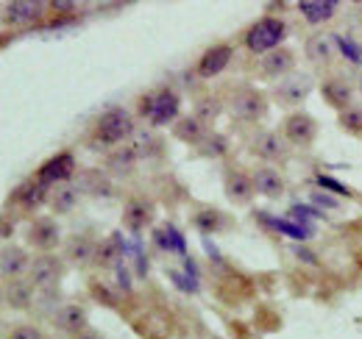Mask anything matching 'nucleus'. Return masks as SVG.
<instances>
[{
	"label": "nucleus",
	"instance_id": "nucleus-1",
	"mask_svg": "<svg viewBox=\"0 0 362 339\" xmlns=\"http://www.w3.org/2000/svg\"><path fill=\"white\" fill-rule=\"evenodd\" d=\"M129 133H134V120L126 109H109L100 114L98 126H95V145H103V148H112V145H120Z\"/></svg>",
	"mask_w": 362,
	"mask_h": 339
},
{
	"label": "nucleus",
	"instance_id": "nucleus-2",
	"mask_svg": "<svg viewBox=\"0 0 362 339\" xmlns=\"http://www.w3.org/2000/svg\"><path fill=\"white\" fill-rule=\"evenodd\" d=\"M284 34H287V25H284V20H279V17H265V20H259L248 34H245V47L251 50V53H257V56H268L273 50H279V44L284 42Z\"/></svg>",
	"mask_w": 362,
	"mask_h": 339
},
{
	"label": "nucleus",
	"instance_id": "nucleus-3",
	"mask_svg": "<svg viewBox=\"0 0 362 339\" xmlns=\"http://www.w3.org/2000/svg\"><path fill=\"white\" fill-rule=\"evenodd\" d=\"M268 103H265V95L257 92V89H240L234 97H231V114L243 123H257L262 114H265Z\"/></svg>",
	"mask_w": 362,
	"mask_h": 339
},
{
	"label": "nucleus",
	"instance_id": "nucleus-4",
	"mask_svg": "<svg viewBox=\"0 0 362 339\" xmlns=\"http://www.w3.org/2000/svg\"><path fill=\"white\" fill-rule=\"evenodd\" d=\"M313 92V78L304 73H290L287 78H281V84L276 86V100L279 106H298L307 100V95Z\"/></svg>",
	"mask_w": 362,
	"mask_h": 339
},
{
	"label": "nucleus",
	"instance_id": "nucleus-5",
	"mask_svg": "<svg viewBox=\"0 0 362 339\" xmlns=\"http://www.w3.org/2000/svg\"><path fill=\"white\" fill-rule=\"evenodd\" d=\"M281 131H284V136H287L293 145H298V148L313 145L317 136L315 120H313L307 112H296V114H290V117L281 123Z\"/></svg>",
	"mask_w": 362,
	"mask_h": 339
},
{
	"label": "nucleus",
	"instance_id": "nucleus-6",
	"mask_svg": "<svg viewBox=\"0 0 362 339\" xmlns=\"http://www.w3.org/2000/svg\"><path fill=\"white\" fill-rule=\"evenodd\" d=\"M215 295L221 297L226 306H240V303H245L248 297L254 295V284H251V278H245V275H234V273H228L226 278L218 281Z\"/></svg>",
	"mask_w": 362,
	"mask_h": 339
},
{
	"label": "nucleus",
	"instance_id": "nucleus-7",
	"mask_svg": "<svg viewBox=\"0 0 362 339\" xmlns=\"http://www.w3.org/2000/svg\"><path fill=\"white\" fill-rule=\"evenodd\" d=\"M179 117V95L173 89H159L151 95V126H168Z\"/></svg>",
	"mask_w": 362,
	"mask_h": 339
},
{
	"label": "nucleus",
	"instance_id": "nucleus-8",
	"mask_svg": "<svg viewBox=\"0 0 362 339\" xmlns=\"http://www.w3.org/2000/svg\"><path fill=\"white\" fill-rule=\"evenodd\" d=\"M73 172H76V159H73V153H59V156H53V159H47L45 165L40 167V175H37V181L40 184H59V181H67V178H73Z\"/></svg>",
	"mask_w": 362,
	"mask_h": 339
},
{
	"label": "nucleus",
	"instance_id": "nucleus-9",
	"mask_svg": "<svg viewBox=\"0 0 362 339\" xmlns=\"http://www.w3.org/2000/svg\"><path fill=\"white\" fill-rule=\"evenodd\" d=\"M62 278V264L56 256H37L31 261V284L34 290H47V287H56Z\"/></svg>",
	"mask_w": 362,
	"mask_h": 339
},
{
	"label": "nucleus",
	"instance_id": "nucleus-10",
	"mask_svg": "<svg viewBox=\"0 0 362 339\" xmlns=\"http://www.w3.org/2000/svg\"><path fill=\"white\" fill-rule=\"evenodd\" d=\"M59 239H62V231H59L56 220H50V217L34 220L31 228H28V242H31L37 251H53V248L59 245Z\"/></svg>",
	"mask_w": 362,
	"mask_h": 339
},
{
	"label": "nucleus",
	"instance_id": "nucleus-11",
	"mask_svg": "<svg viewBox=\"0 0 362 339\" xmlns=\"http://www.w3.org/2000/svg\"><path fill=\"white\" fill-rule=\"evenodd\" d=\"M231 56H234V50H231L228 44H215V47H209V50L198 59V76H201V78H215V76H221L228 67Z\"/></svg>",
	"mask_w": 362,
	"mask_h": 339
},
{
	"label": "nucleus",
	"instance_id": "nucleus-12",
	"mask_svg": "<svg viewBox=\"0 0 362 339\" xmlns=\"http://www.w3.org/2000/svg\"><path fill=\"white\" fill-rule=\"evenodd\" d=\"M53 326L62 331V334H84L87 331V311L76 303H67L62 306L56 314H53Z\"/></svg>",
	"mask_w": 362,
	"mask_h": 339
},
{
	"label": "nucleus",
	"instance_id": "nucleus-13",
	"mask_svg": "<svg viewBox=\"0 0 362 339\" xmlns=\"http://www.w3.org/2000/svg\"><path fill=\"white\" fill-rule=\"evenodd\" d=\"M293 64H296L293 53L284 50V47H279V50H273V53L259 59V67H257V70H259L265 78H287L290 70H293Z\"/></svg>",
	"mask_w": 362,
	"mask_h": 339
},
{
	"label": "nucleus",
	"instance_id": "nucleus-14",
	"mask_svg": "<svg viewBox=\"0 0 362 339\" xmlns=\"http://www.w3.org/2000/svg\"><path fill=\"white\" fill-rule=\"evenodd\" d=\"M226 195L231 203H251L254 195H257V186H254V178L240 172V170H231L226 175Z\"/></svg>",
	"mask_w": 362,
	"mask_h": 339
},
{
	"label": "nucleus",
	"instance_id": "nucleus-15",
	"mask_svg": "<svg viewBox=\"0 0 362 339\" xmlns=\"http://www.w3.org/2000/svg\"><path fill=\"white\" fill-rule=\"evenodd\" d=\"M320 95H323V100L332 106V109H340V112H349L351 106V86H349V81H343V78H326L323 84H320Z\"/></svg>",
	"mask_w": 362,
	"mask_h": 339
},
{
	"label": "nucleus",
	"instance_id": "nucleus-16",
	"mask_svg": "<svg viewBox=\"0 0 362 339\" xmlns=\"http://www.w3.org/2000/svg\"><path fill=\"white\" fill-rule=\"evenodd\" d=\"M153 220V206L148 201H129L123 209V225L132 234H142Z\"/></svg>",
	"mask_w": 362,
	"mask_h": 339
},
{
	"label": "nucleus",
	"instance_id": "nucleus-17",
	"mask_svg": "<svg viewBox=\"0 0 362 339\" xmlns=\"http://www.w3.org/2000/svg\"><path fill=\"white\" fill-rule=\"evenodd\" d=\"M251 153H254V156H259V159H265V162H279V159H284L287 148H284V139H281L279 133L265 131V133H259V136L254 139Z\"/></svg>",
	"mask_w": 362,
	"mask_h": 339
},
{
	"label": "nucleus",
	"instance_id": "nucleus-18",
	"mask_svg": "<svg viewBox=\"0 0 362 339\" xmlns=\"http://www.w3.org/2000/svg\"><path fill=\"white\" fill-rule=\"evenodd\" d=\"M251 178H254V186H257L259 195H265V198H279V195H284V178L273 167L254 170Z\"/></svg>",
	"mask_w": 362,
	"mask_h": 339
},
{
	"label": "nucleus",
	"instance_id": "nucleus-19",
	"mask_svg": "<svg viewBox=\"0 0 362 339\" xmlns=\"http://www.w3.org/2000/svg\"><path fill=\"white\" fill-rule=\"evenodd\" d=\"M334 34L332 37H326V34H315V37H310L307 44H304V50H307V59L313 61V64H329L332 59H334Z\"/></svg>",
	"mask_w": 362,
	"mask_h": 339
},
{
	"label": "nucleus",
	"instance_id": "nucleus-20",
	"mask_svg": "<svg viewBox=\"0 0 362 339\" xmlns=\"http://www.w3.org/2000/svg\"><path fill=\"white\" fill-rule=\"evenodd\" d=\"M3 300L11 309H28L34 300V284L31 281H6L3 287Z\"/></svg>",
	"mask_w": 362,
	"mask_h": 339
},
{
	"label": "nucleus",
	"instance_id": "nucleus-21",
	"mask_svg": "<svg viewBox=\"0 0 362 339\" xmlns=\"http://www.w3.org/2000/svg\"><path fill=\"white\" fill-rule=\"evenodd\" d=\"M11 201H20L23 209L34 212V209H40V206L47 201V186L45 184H40V181H34V184H23V186L14 189Z\"/></svg>",
	"mask_w": 362,
	"mask_h": 339
},
{
	"label": "nucleus",
	"instance_id": "nucleus-22",
	"mask_svg": "<svg viewBox=\"0 0 362 339\" xmlns=\"http://www.w3.org/2000/svg\"><path fill=\"white\" fill-rule=\"evenodd\" d=\"M25 270H31V258L23 248H6L3 251V278H20Z\"/></svg>",
	"mask_w": 362,
	"mask_h": 339
},
{
	"label": "nucleus",
	"instance_id": "nucleus-23",
	"mask_svg": "<svg viewBox=\"0 0 362 339\" xmlns=\"http://www.w3.org/2000/svg\"><path fill=\"white\" fill-rule=\"evenodd\" d=\"M45 11L42 3H31V0H14V3H6V20H14V23H28V20H40Z\"/></svg>",
	"mask_w": 362,
	"mask_h": 339
},
{
	"label": "nucleus",
	"instance_id": "nucleus-24",
	"mask_svg": "<svg viewBox=\"0 0 362 339\" xmlns=\"http://www.w3.org/2000/svg\"><path fill=\"white\" fill-rule=\"evenodd\" d=\"M176 139H181L184 145H201L204 136H206V126L198 120V117H181L176 128H173Z\"/></svg>",
	"mask_w": 362,
	"mask_h": 339
},
{
	"label": "nucleus",
	"instance_id": "nucleus-25",
	"mask_svg": "<svg viewBox=\"0 0 362 339\" xmlns=\"http://www.w3.org/2000/svg\"><path fill=\"white\" fill-rule=\"evenodd\" d=\"M257 220H259V222H265L268 228H276V231H281V234H287V237L298 239V242H304V239H310V237H313V231H310V228H304V225H298V222L276 220V217H271L268 212H257Z\"/></svg>",
	"mask_w": 362,
	"mask_h": 339
},
{
	"label": "nucleus",
	"instance_id": "nucleus-26",
	"mask_svg": "<svg viewBox=\"0 0 362 339\" xmlns=\"http://www.w3.org/2000/svg\"><path fill=\"white\" fill-rule=\"evenodd\" d=\"M98 242L87 237V234H81V237H76L73 242H70V248H67V256L76 261V264H90L92 258H98Z\"/></svg>",
	"mask_w": 362,
	"mask_h": 339
},
{
	"label": "nucleus",
	"instance_id": "nucleus-27",
	"mask_svg": "<svg viewBox=\"0 0 362 339\" xmlns=\"http://www.w3.org/2000/svg\"><path fill=\"white\" fill-rule=\"evenodd\" d=\"M334 8H337V3L334 0H304V3H298V11L307 17V23H323V20H329V17H334Z\"/></svg>",
	"mask_w": 362,
	"mask_h": 339
},
{
	"label": "nucleus",
	"instance_id": "nucleus-28",
	"mask_svg": "<svg viewBox=\"0 0 362 339\" xmlns=\"http://www.w3.org/2000/svg\"><path fill=\"white\" fill-rule=\"evenodd\" d=\"M129 251V245H123V237L120 234H112V239L106 242V245H100L98 248V264H103V267H109V264H120V258H123V254Z\"/></svg>",
	"mask_w": 362,
	"mask_h": 339
},
{
	"label": "nucleus",
	"instance_id": "nucleus-29",
	"mask_svg": "<svg viewBox=\"0 0 362 339\" xmlns=\"http://www.w3.org/2000/svg\"><path fill=\"white\" fill-rule=\"evenodd\" d=\"M192 225L201 234H215V231H221L226 225V220H223V214L218 212V209H198V212L192 214Z\"/></svg>",
	"mask_w": 362,
	"mask_h": 339
},
{
	"label": "nucleus",
	"instance_id": "nucleus-30",
	"mask_svg": "<svg viewBox=\"0 0 362 339\" xmlns=\"http://www.w3.org/2000/svg\"><path fill=\"white\" fill-rule=\"evenodd\" d=\"M90 295L95 297L100 306H109V309H117V306H120V295H117L112 287H106L103 281H92Z\"/></svg>",
	"mask_w": 362,
	"mask_h": 339
},
{
	"label": "nucleus",
	"instance_id": "nucleus-31",
	"mask_svg": "<svg viewBox=\"0 0 362 339\" xmlns=\"http://www.w3.org/2000/svg\"><path fill=\"white\" fill-rule=\"evenodd\" d=\"M218 114H221V100H218V97H201V100L195 103V117H198L204 126L212 123Z\"/></svg>",
	"mask_w": 362,
	"mask_h": 339
},
{
	"label": "nucleus",
	"instance_id": "nucleus-32",
	"mask_svg": "<svg viewBox=\"0 0 362 339\" xmlns=\"http://www.w3.org/2000/svg\"><path fill=\"white\" fill-rule=\"evenodd\" d=\"M136 159H139V156L134 153V148H123L117 156L109 159V170H115V172H132Z\"/></svg>",
	"mask_w": 362,
	"mask_h": 339
},
{
	"label": "nucleus",
	"instance_id": "nucleus-33",
	"mask_svg": "<svg viewBox=\"0 0 362 339\" xmlns=\"http://www.w3.org/2000/svg\"><path fill=\"white\" fill-rule=\"evenodd\" d=\"M340 128H343V131H349V133L362 136V109L340 112Z\"/></svg>",
	"mask_w": 362,
	"mask_h": 339
},
{
	"label": "nucleus",
	"instance_id": "nucleus-34",
	"mask_svg": "<svg viewBox=\"0 0 362 339\" xmlns=\"http://www.w3.org/2000/svg\"><path fill=\"white\" fill-rule=\"evenodd\" d=\"M315 184L320 186V189H329V192H334V195H340V198H351L354 192L346 186V184H340V181H334L332 175H317Z\"/></svg>",
	"mask_w": 362,
	"mask_h": 339
},
{
	"label": "nucleus",
	"instance_id": "nucleus-35",
	"mask_svg": "<svg viewBox=\"0 0 362 339\" xmlns=\"http://www.w3.org/2000/svg\"><path fill=\"white\" fill-rule=\"evenodd\" d=\"M334 42H337V47H340V53L351 61V64H360L362 61V53H360V47L351 42V40H346V37H337L334 34Z\"/></svg>",
	"mask_w": 362,
	"mask_h": 339
},
{
	"label": "nucleus",
	"instance_id": "nucleus-36",
	"mask_svg": "<svg viewBox=\"0 0 362 339\" xmlns=\"http://www.w3.org/2000/svg\"><path fill=\"white\" fill-rule=\"evenodd\" d=\"M257 326H262V328H279L281 326V317L262 306V309H257Z\"/></svg>",
	"mask_w": 362,
	"mask_h": 339
},
{
	"label": "nucleus",
	"instance_id": "nucleus-37",
	"mask_svg": "<svg viewBox=\"0 0 362 339\" xmlns=\"http://www.w3.org/2000/svg\"><path fill=\"white\" fill-rule=\"evenodd\" d=\"M73 203H76V189H62L59 195H56V201H53V206H56V212H70L73 209Z\"/></svg>",
	"mask_w": 362,
	"mask_h": 339
},
{
	"label": "nucleus",
	"instance_id": "nucleus-38",
	"mask_svg": "<svg viewBox=\"0 0 362 339\" xmlns=\"http://www.w3.org/2000/svg\"><path fill=\"white\" fill-rule=\"evenodd\" d=\"M226 148H228V139L226 136H212L209 142H206V148H204V156H223L226 153Z\"/></svg>",
	"mask_w": 362,
	"mask_h": 339
},
{
	"label": "nucleus",
	"instance_id": "nucleus-39",
	"mask_svg": "<svg viewBox=\"0 0 362 339\" xmlns=\"http://www.w3.org/2000/svg\"><path fill=\"white\" fill-rule=\"evenodd\" d=\"M170 281L179 287L181 292H198V281H192L187 273H176V270H173V273H170Z\"/></svg>",
	"mask_w": 362,
	"mask_h": 339
},
{
	"label": "nucleus",
	"instance_id": "nucleus-40",
	"mask_svg": "<svg viewBox=\"0 0 362 339\" xmlns=\"http://www.w3.org/2000/svg\"><path fill=\"white\" fill-rule=\"evenodd\" d=\"M6 339H42V334H40V328H34V326H17L14 331H8Z\"/></svg>",
	"mask_w": 362,
	"mask_h": 339
},
{
	"label": "nucleus",
	"instance_id": "nucleus-41",
	"mask_svg": "<svg viewBox=\"0 0 362 339\" xmlns=\"http://www.w3.org/2000/svg\"><path fill=\"white\" fill-rule=\"evenodd\" d=\"M313 203L320 206V209H329V212L340 209V201H337V198H332V195H323V192H313Z\"/></svg>",
	"mask_w": 362,
	"mask_h": 339
},
{
	"label": "nucleus",
	"instance_id": "nucleus-42",
	"mask_svg": "<svg viewBox=\"0 0 362 339\" xmlns=\"http://www.w3.org/2000/svg\"><path fill=\"white\" fill-rule=\"evenodd\" d=\"M132 287H134V284H132V273H129L123 264H117V290L129 295V292H132Z\"/></svg>",
	"mask_w": 362,
	"mask_h": 339
},
{
	"label": "nucleus",
	"instance_id": "nucleus-43",
	"mask_svg": "<svg viewBox=\"0 0 362 339\" xmlns=\"http://www.w3.org/2000/svg\"><path fill=\"white\" fill-rule=\"evenodd\" d=\"M293 254H296V258H298L301 264H313V267L320 264V256H317L315 251H310V248H296Z\"/></svg>",
	"mask_w": 362,
	"mask_h": 339
},
{
	"label": "nucleus",
	"instance_id": "nucleus-44",
	"mask_svg": "<svg viewBox=\"0 0 362 339\" xmlns=\"http://www.w3.org/2000/svg\"><path fill=\"white\" fill-rule=\"evenodd\" d=\"M184 273H187V275H189L192 281H198V267H195V261H192L189 256L184 258Z\"/></svg>",
	"mask_w": 362,
	"mask_h": 339
},
{
	"label": "nucleus",
	"instance_id": "nucleus-45",
	"mask_svg": "<svg viewBox=\"0 0 362 339\" xmlns=\"http://www.w3.org/2000/svg\"><path fill=\"white\" fill-rule=\"evenodd\" d=\"M50 8H53V11H76V3H67V0H56V3H50Z\"/></svg>",
	"mask_w": 362,
	"mask_h": 339
},
{
	"label": "nucleus",
	"instance_id": "nucleus-46",
	"mask_svg": "<svg viewBox=\"0 0 362 339\" xmlns=\"http://www.w3.org/2000/svg\"><path fill=\"white\" fill-rule=\"evenodd\" d=\"M136 267H139V275L148 273V264H145V254L142 251H136Z\"/></svg>",
	"mask_w": 362,
	"mask_h": 339
},
{
	"label": "nucleus",
	"instance_id": "nucleus-47",
	"mask_svg": "<svg viewBox=\"0 0 362 339\" xmlns=\"http://www.w3.org/2000/svg\"><path fill=\"white\" fill-rule=\"evenodd\" d=\"M76 339H103V337H100L98 331H90V328H87L84 334H78V337H76Z\"/></svg>",
	"mask_w": 362,
	"mask_h": 339
},
{
	"label": "nucleus",
	"instance_id": "nucleus-48",
	"mask_svg": "<svg viewBox=\"0 0 362 339\" xmlns=\"http://www.w3.org/2000/svg\"><path fill=\"white\" fill-rule=\"evenodd\" d=\"M8 234H11V222L6 220V222H3V237H8Z\"/></svg>",
	"mask_w": 362,
	"mask_h": 339
}]
</instances>
